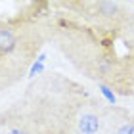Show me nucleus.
<instances>
[{"mask_svg": "<svg viewBox=\"0 0 134 134\" xmlns=\"http://www.w3.org/2000/svg\"><path fill=\"white\" fill-rule=\"evenodd\" d=\"M0 134H38L21 100H15L0 111Z\"/></svg>", "mask_w": 134, "mask_h": 134, "instance_id": "obj_4", "label": "nucleus"}, {"mask_svg": "<svg viewBox=\"0 0 134 134\" xmlns=\"http://www.w3.org/2000/svg\"><path fill=\"white\" fill-rule=\"evenodd\" d=\"M19 100L38 134H102L107 103L63 73L36 77Z\"/></svg>", "mask_w": 134, "mask_h": 134, "instance_id": "obj_2", "label": "nucleus"}, {"mask_svg": "<svg viewBox=\"0 0 134 134\" xmlns=\"http://www.w3.org/2000/svg\"><path fill=\"white\" fill-rule=\"evenodd\" d=\"M102 134H134V113L123 105H105Z\"/></svg>", "mask_w": 134, "mask_h": 134, "instance_id": "obj_5", "label": "nucleus"}, {"mask_svg": "<svg viewBox=\"0 0 134 134\" xmlns=\"http://www.w3.org/2000/svg\"><path fill=\"white\" fill-rule=\"evenodd\" d=\"M17 12L0 17V92L27 77L36 56L52 42V4L48 0L17 2Z\"/></svg>", "mask_w": 134, "mask_h": 134, "instance_id": "obj_3", "label": "nucleus"}, {"mask_svg": "<svg viewBox=\"0 0 134 134\" xmlns=\"http://www.w3.org/2000/svg\"><path fill=\"white\" fill-rule=\"evenodd\" d=\"M52 44L84 79L134 98V2L52 0Z\"/></svg>", "mask_w": 134, "mask_h": 134, "instance_id": "obj_1", "label": "nucleus"}, {"mask_svg": "<svg viewBox=\"0 0 134 134\" xmlns=\"http://www.w3.org/2000/svg\"><path fill=\"white\" fill-rule=\"evenodd\" d=\"M96 88H98V96L107 105H117V96H115V92L109 86H105V84H96Z\"/></svg>", "mask_w": 134, "mask_h": 134, "instance_id": "obj_6", "label": "nucleus"}]
</instances>
